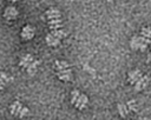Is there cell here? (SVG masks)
<instances>
[{
  "mask_svg": "<svg viewBox=\"0 0 151 120\" xmlns=\"http://www.w3.org/2000/svg\"><path fill=\"white\" fill-rule=\"evenodd\" d=\"M11 75H8L6 72H0V89H4L11 81Z\"/></svg>",
  "mask_w": 151,
  "mask_h": 120,
  "instance_id": "cell-11",
  "label": "cell"
},
{
  "mask_svg": "<svg viewBox=\"0 0 151 120\" xmlns=\"http://www.w3.org/2000/svg\"><path fill=\"white\" fill-rule=\"evenodd\" d=\"M109 1H110V0H109Z\"/></svg>",
  "mask_w": 151,
  "mask_h": 120,
  "instance_id": "cell-21",
  "label": "cell"
},
{
  "mask_svg": "<svg viewBox=\"0 0 151 120\" xmlns=\"http://www.w3.org/2000/svg\"><path fill=\"white\" fill-rule=\"evenodd\" d=\"M126 105H127L129 109H131V111H137V105H136V101H134V100H130Z\"/></svg>",
  "mask_w": 151,
  "mask_h": 120,
  "instance_id": "cell-18",
  "label": "cell"
},
{
  "mask_svg": "<svg viewBox=\"0 0 151 120\" xmlns=\"http://www.w3.org/2000/svg\"><path fill=\"white\" fill-rule=\"evenodd\" d=\"M57 75L60 80L63 81H70L72 79V72H71V68L70 67H66V68H63V69H58L57 71Z\"/></svg>",
  "mask_w": 151,
  "mask_h": 120,
  "instance_id": "cell-5",
  "label": "cell"
},
{
  "mask_svg": "<svg viewBox=\"0 0 151 120\" xmlns=\"http://www.w3.org/2000/svg\"><path fill=\"white\" fill-rule=\"evenodd\" d=\"M51 33H52L53 35H55L57 38H59L60 40H61L63 38H65V35H66V33H65V31H64L63 28H57V29H51Z\"/></svg>",
  "mask_w": 151,
  "mask_h": 120,
  "instance_id": "cell-15",
  "label": "cell"
},
{
  "mask_svg": "<svg viewBox=\"0 0 151 120\" xmlns=\"http://www.w3.org/2000/svg\"><path fill=\"white\" fill-rule=\"evenodd\" d=\"M9 111H11V113H12L13 115L19 116V118H25V116L29 113L28 108L24 107V106H22V104H21L20 101H14V102L11 105Z\"/></svg>",
  "mask_w": 151,
  "mask_h": 120,
  "instance_id": "cell-4",
  "label": "cell"
},
{
  "mask_svg": "<svg viewBox=\"0 0 151 120\" xmlns=\"http://www.w3.org/2000/svg\"><path fill=\"white\" fill-rule=\"evenodd\" d=\"M147 61L149 62H151V52L149 53V55H147Z\"/></svg>",
  "mask_w": 151,
  "mask_h": 120,
  "instance_id": "cell-19",
  "label": "cell"
},
{
  "mask_svg": "<svg viewBox=\"0 0 151 120\" xmlns=\"http://www.w3.org/2000/svg\"><path fill=\"white\" fill-rule=\"evenodd\" d=\"M142 75H143V74H142V72H140L139 69H133V71H131V72L129 73V76H127L129 82H130L131 85H133Z\"/></svg>",
  "mask_w": 151,
  "mask_h": 120,
  "instance_id": "cell-10",
  "label": "cell"
},
{
  "mask_svg": "<svg viewBox=\"0 0 151 120\" xmlns=\"http://www.w3.org/2000/svg\"><path fill=\"white\" fill-rule=\"evenodd\" d=\"M66 67H70V65H68V62H66V61H61V60H58V61H55V64H54V68L58 71V69H63V68H66Z\"/></svg>",
  "mask_w": 151,
  "mask_h": 120,
  "instance_id": "cell-16",
  "label": "cell"
},
{
  "mask_svg": "<svg viewBox=\"0 0 151 120\" xmlns=\"http://www.w3.org/2000/svg\"><path fill=\"white\" fill-rule=\"evenodd\" d=\"M8 1H11V2H17L18 0H8Z\"/></svg>",
  "mask_w": 151,
  "mask_h": 120,
  "instance_id": "cell-20",
  "label": "cell"
},
{
  "mask_svg": "<svg viewBox=\"0 0 151 120\" xmlns=\"http://www.w3.org/2000/svg\"><path fill=\"white\" fill-rule=\"evenodd\" d=\"M46 16H47V20H50V19H58V18H61V13L57 8H50V9L46 11Z\"/></svg>",
  "mask_w": 151,
  "mask_h": 120,
  "instance_id": "cell-12",
  "label": "cell"
},
{
  "mask_svg": "<svg viewBox=\"0 0 151 120\" xmlns=\"http://www.w3.org/2000/svg\"><path fill=\"white\" fill-rule=\"evenodd\" d=\"M151 42V40L142 36V35H134L132 36L131 41H130V46L132 49H140V51H145L147 45Z\"/></svg>",
  "mask_w": 151,
  "mask_h": 120,
  "instance_id": "cell-3",
  "label": "cell"
},
{
  "mask_svg": "<svg viewBox=\"0 0 151 120\" xmlns=\"http://www.w3.org/2000/svg\"><path fill=\"white\" fill-rule=\"evenodd\" d=\"M19 65L29 74H34L37 72V68L39 66V61H37L31 54H25L20 58L19 60Z\"/></svg>",
  "mask_w": 151,
  "mask_h": 120,
  "instance_id": "cell-1",
  "label": "cell"
},
{
  "mask_svg": "<svg viewBox=\"0 0 151 120\" xmlns=\"http://www.w3.org/2000/svg\"><path fill=\"white\" fill-rule=\"evenodd\" d=\"M129 107H127V105L126 104H119L118 105V112H119V114H120V116H123V118H125L127 114H129Z\"/></svg>",
  "mask_w": 151,
  "mask_h": 120,
  "instance_id": "cell-14",
  "label": "cell"
},
{
  "mask_svg": "<svg viewBox=\"0 0 151 120\" xmlns=\"http://www.w3.org/2000/svg\"><path fill=\"white\" fill-rule=\"evenodd\" d=\"M4 15H5V18H6L7 20H14V19H17V16H18V9H17L15 7H13V6H9V7H7V8L5 9Z\"/></svg>",
  "mask_w": 151,
  "mask_h": 120,
  "instance_id": "cell-8",
  "label": "cell"
},
{
  "mask_svg": "<svg viewBox=\"0 0 151 120\" xmlns=\"http://www.w3.org/2000/svg\"><path fill=\"white\" fill-rule=\"evenodd\" d=\"M71 102L78 109H84L88 104V98H87V95L80 93L78 89H74L71 93Z\"/></svg>",
  "mask_w": 151,
  "mask_h": 120,
  "instance_id": "cell-2",
  "label": "cell"
},
{
  "mask_svg": "<svg viewBox=\"0 0 151 120\" xmlns=\"http://www.w3.org/2000/svg\"><path fill=\"white\" fill-rule=\"evenodd\" d=\"M45 40H46V44H47L48 46H51V47H55V46H58V45L60 44V39L57 38L55 35H53L51 32L46 35Z\"/></svg>",
  "mask_w": 151,
  "mask_h": 120,
  "instance_id": "cell-9",
  "label": "cell"
},
{
  "mask_svg": "<svg viewBox=\"0 0 151 120\" xmlns=\"http://www.w3.org/2000/svg\"><path fill=\"white\" fill-rule=\"evenodd\" d=\"M140 35L151 40V28L150 27H143L142 28V32H140Z\"/></svg>",
  "mask_w": 151,
  "mask_h": 120,
  "instance_id": "cell-17",
  "label": "cell"
},
{
  "mask_svg": "<svg viewBox=\"0 0 151 120\" xmlns=\"http://www.w3.org/2000/svg\"><path fill=\"white\" fill-rule=\"evenodd\" d=\"M34 36V28L29 25H26L22 29H21V38L24 40H31Z\"/></svg>",
  "mask_w": 151,
  "mask_h": 120,
  "instance_id": "cell-6",
  "label": "cell"
},
{
  "mask_svg": "<svg viewBox=\"0 0 151 120\" xmlns=\"http://www.w3.org/2000/svg\"><path fill=\"white\" fill-rule=\"evenodd\" d=\"M147 85H149V76H146V75H142V76L133 84L136 91H142V89H144Z\"/></svg>",
  "mask_w": 151,
  "mask_h": 120,
  "instance_id": "cell-7",
  "label": "cell"
},
{
  "mask_svg": "<svg viewBox=\"0 0 151 120\" xmlns=\"http://www.w3.org/2000/svg\"><path fill=\"white\" fill-rule=\"evenodd\" d=\"M47 21H48V27H50V29L63 28V25H61V18H58V19H50V20H47Z\"/></svg>",
  "mask_w": 151,
  "mask_h": 120,
  "instance_id": "cell-13",
  "label": "cell"
}]
</instances>
